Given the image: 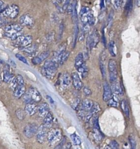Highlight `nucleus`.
<instances>
[{
    "label": "nucleus",
    "mask_w": 140,
    "mask_h": 149,
    "mask_svg": "<svg viewBox=\"0 0 140 149\" xmlns=\"http://www.w3.org/2000/svg\"><path fill=\"white\" fill-rule=\"evenodd\" d=\"M58 67V62L54 59L47 60L41 69V72L46 78L52 79L57 73Z\"/></svg>",
    "instance_id": "1"
},
{
    "label": "nucleus",
    "mask_w": 140,
    "mask_h": 149,
    "mask_svg": "<svg viewBox=\"0 0 140 149\" xmlns=\"http://www.w3.org/2000/svg\"><path fill=\"white\" fill-rule=\"evenodd\" d=\"M79 17L84 26L83 29L86 26H92L95 24V20L91 10L87 7H83L79 13Z\"/></svg>",
    "instance_id": "2"
},
{
    "label": "nucleus",
    "mask_w": 140,
    "mask_h": 149,
    "mask_svg": "<svg viewBox=\"0 0 140 149\" xmlns=\"http://www.w3.org/2000/svg\"><path fill=\"white\" fill-rule=\"evenodd\" d=\"M23 96V101L26 104L30 103L35 104L39 102L42 99L40 93L34 88H30Z\"/></svg>",
    "instance_id": "3"
},
{
    "label": "nucleus",
    "mask_w": 140,
    "mask_h": 149,
    "mask_svg": "<svg viewBox=\"0 0 140 149\" xmlns=\"http://www.w3.org/2000/svg\"><path fill=\"white\" fill-rule=\"evenodd\" d=\"M62 136V131L60 129L53 128L48 132L46 139L50 146H54L61 140Z\"/></svg>",
    "instance_id": "4"
},
{
    "label": "nucleus",
    "mask_w": 140,
    "mask_h": 149,
    "mask_svg": "<svg viewBox=\"0 0 140 149\" xmlns=\"http://www.w3.org/2000/svg\"><path fill=\"white\" fill-rule=\"evenodd\" d=\"M13 46L22 49L30 46L33 41V37L30 35H23L15 40Z\"/></svg>",
    "instance_id": "5"
},
{
    "label": "nucleus",
    "mask_w": 140,
    "mask_h": 149,
    "mask_svg": "<svg viewBox=\"0 0 140 149\" xmlns=\"http://www.w3.org/2000/svg\"><path fill=\"white\" fill-rule=\"evenodd\" d=\"M108 69L109 72V80L111 83L117 80L118 70L117 63L114 59H110L108 62Z\"/></svg>",
    "instance_id": "6"
},
{
    "label": "nucleus",
    "mask_w": 140,
    "mask_h": 149,
    "mask_svg": "<svg viewBox=\"0 0 140 149\" xmlns=\"http://www.w3.org/2000/svg\"><path fill=\"white\" fill-rule=\"evenodd\" d=\"M19 13V8L17 5L13 4L8 6L7 8L2 12L3 16L8 17L11 19L16 18Z\"/></svg>",
    "instance_id": "7"
},
{
    "label": "nucleus",
    "mask_w": 140,
    "mask_h": 149,
    "mask_svg": "<svg viewBox=\"0 0 140 149\" xmlns=\"http://www.w3.org/2000/svg\"><path fill=\"white\" fill-rule=\"evenodd\" d=\"M23 29V26L20 24H15L8 25L4 28V31H5L4 35L5 36L8 38H11L12 35H13V34L17 32L22 31Z\"/></svg>",
    "instance_id": "8"
},
{
    "label": "nucleus",
    "mask_w": 140,
    "mask_h": 149,
    "mask_svg": "<svg viewBox=\"0 0 140 149\" xmlns=\"http://www.w3.org/2000/svg\"><path fill=\"white\" fill-rule=\"evenodd\" d=\"M100 41V34L97 30L93 31L88 37L87 44L90 49L95 48Z\"/></svg>",
    "instance_id": "9"
},
{
    "label": "nucleus",
    "mask_w": 140,
    "mask_h": 149,
    "mask_svg": "<svg viewBox=\"0 0 140 149\" xmlns=\"http://www.w3.org/2000/svg\"><path fill=\"white\" fill-rule=\"evenodd\" d=\"M38 129V126L36 123H30L26 125L24 128L25 135L28 138H32L34 135H36Z\"/></svg>",
    "instance_id": "10"
},
{
    "label": "nucleus",
    "mask_w": 140,
    "mask_h": 149,
    "mask_svg": "<svg viewBox=\"0 0 140 149\" xmlns=\"http://www.w3.org/2000/svg\"><path fill=\"white\" fill-rule=\"evenodd\" d=\"M47 128L43 125L38 127V131L36 133L37 135V140L38 143L42 144L45 142V140L47 138Z\"/></svg>",
    "instance_id": "11"
},
{
    "label": "nucleus",
    "mask_w": 140,
    "mask_h": 149,
    "mask_svg": "<svg viewBox=\"0 0 140 149\" xmlns=\"http://www.w3.org/2000/svg\"><path fill=\"white\" fill-rule=\"evenodd\" d=\"M20 25L27 27H33L34 25V19L29 14H25L22 15L20 19Z\"/></svg>",
    "instance_id": "12"
},
{
    "label": "nucleus",
    "mask_w": 140,
    "mask_h": 149,
    "mask_svg": "<svg viewBox=\"0 0 140 149\" xmlns=\"http://www.w3.org/2000/svg\"><path fill=\"white\" fill-rule=\"evenodd\" d=\"M15 78L14 75L11 73L10 72V67L8 64H6L4 67L3 69V80L6 83H10L11 82L13 79Z\"/></svg>",
    "instance_id": "13"
},
{
    "label": "nucleus",
    "mask_w": 140,
    "mask_h": 149,
    "mask_svg": "<svg viewBox=\"0 0 140 149\" xmlns=\"http://www.w3.org/2000/svg\"><path fill=\"white\" fill-rule=\"evenodd\" d=\"M104 88V93H103V100L105 102H108L113 96L112 91L110 85L107 82H104L103 84Z\"/></svg>",
    "instance_id": "14"
},
{
    "label": "nucleus",
    "mask_w": 140,
    "mask_h": 149,
    "mask_svg": "<svg viewBox=\"0 0 140 149\" xmlns=\"http://www.w3.org/2000/svg\"><path fill=\"white\" fill-rule=\"evenodd\" d=\"M73 84L74 88L77 90H80L83 88V83L77 72H73L71 75Z\"/></svg>",
    "instance_id": "15"
},
{
    "label": "nucleus",
    "mask_w": 140,
    "mask_h": 149,
    "mask_svg": "<svg viewBox=\"0 0 140 149\" xmlns=\"http://www.w3.org/2000/svg\"><path fill=\"white\" fill-rule=\"evenodd\" d=\"M37 112H38L39 117L44 118L46 115H47L49 113V105L46 102H43V103L41 104L38 107Z\"/></svg>",
    "instance_id": "16"
},
{
    "label": "nucleus",
    "mask_w": 140,
    "mask_h": 149,
    "mask_svg": "<svg viewBox=\"0 0 140 149\" xmlns=\"http://www.w3.org/2000/svg\"><path fill=\"white\" fill-rule=\"evenodd\" d=\"M50 55V51H45L39 55L34 57L32 59V62L34 65H38L40 63L43 62L44 60H45Z\"/></svg>",
    "instance_id": "17"
},
{
    "label": "nucleus",
    "mask_w": 140,
    "mask_h": 149,
    "mask_svg": "<svg viewBox=\"0 0 140 149\" xmlns=\"http://www.w3.org/2000/svg\"><path fill=\"white\" fill-rule=\"evenodd\" d=\"M71 82V76H69V75L67 72H65L61 75L60 78V84L63 89L68 88L70 85Z\"/></svg>",
    "instance_id": "18"
},
{
    "label": "nucleus",
    "mask_w": 140,
    "mask_h": 149,
    "mask_svg": "<svg viewBox=\"0 0 140 149\" xmlns=\"http://www.w3.org/2000/svg\"><path fill=\"white\" fill-rule=\"evenodd\" d=\"M37 109H38V106H37L35 104L30 103L26 104L25 111L26 114L30 116H33L37 112Z\"/></svg>",
    "instance_id": "19"
},
{
    "label": "nucleus",
    "mask_w": 140,
    "mask_h": 149,
    "mask_svg": "<svg viewBox=\"0 0 140 149\" xmlns=\"http://www.w3.org/2000/svg\"><path fill=\"white\" fill-rule=\"evenodd\" d=\"M25 93L26 87L25 85H18L13 90V96L16 98L19 99L24 95Z\"/></svg>",
    "instance_id": "20"
},
{
    "label": "nucleus",
    "mask_w": 140,
    "mask_h": 149,
    "mask_svg": "<svg viewBox=\"0 0 140 149\" xmlns=\"http://www.w3.org/2000/svg\"><path fill=\"white\" fill-rule=\"evenodd\" d=\"M111 89L112 91L116 94V95H122L123 94V89L119 83L116 80L114 82L111 83Z\"/></svg>",
    "instance_id": "21"
},
{
    "label": "nucleus",
    "mask_w": 140,
    "mask_h": 149,
    "mask_svg": "<svg viewBox=\"0 0 140 149\" xmlns=\"http://www.w3.org/2000/svg\"><path fill=\"white\" fill-rule=\"evenodd\" d=\"M53 122V117L52 114L51 113H49L44 117L43 123L42 125L44 126H45L47 129H49L52 126Z\"/></svg>",
    "instance_id": "22"
},
{
    "label": "nucleus",
    "mask_w": 140,
    "mask_h": 149,
    "mask_svg": "<svg viewBox=\"0 0 140 149\" xmlns=\"http://www.w3.org/2000/svg\"><path fill=\"white\" fill-rule=\"evenodd\" d=\"M85 64L84 59H83V55L82 53H79L75 59V67L77 69L81 68Z\"/></svg>",
    "instance_id": "23"
},
{
    "label": "nucleus",
    "mask_w": 140,
    "mask_h": 149,
    "mask_svg": "<svg viewBox=\"0 0 140 149\" xmlns=\"http://www.w3.org/2000/svg\"><path fill=\"white\" fill-rule=\"evenodd\" d=\"M37 47L35 45L33 44L32 46L30 45L28 47L23 48L22 49H23V51L24 52L26 55H33L35 53V52L37 51Z\"/></svg>",
    "instance_id": "24"
},
{
    "label": "nucleus",
    "mask_w": 140,
    "mask_h": 149,
    "mask_svg": "<svg viewBox=\"0 0 140 149\" xmlns=\"http://www.w3.org/2000/svg\"><path fill=\"white\" fill-rule=\"evenodd\" d=\"M100 110L101 109L99 104L96 102H93V105L92 106L91 109L89 111V114L92 117L94 115H95L96 114H97V113H99Z\"/></svg>",
    "instance_id": "25"
},
{
    "label": "nucleus",
    "mask_w": 140,
    "mask_h": 149,
    "mask_svg": "<svg viewBox=\"0 0 140 149\" xmlns=\"http://www.w3.org/2000/svg\"><path fill=\"white\" fill-rule=\"evenodd\" d=\"M121 106L123 112L126 114V115L127 117H129L130 114V110H129V107L127 101L125 100H123L121 102Z\"/></svg>",
    "instance_id": "26"
},
{
    "label": "nucleus",
    "mask_w": 140,
    "mask_h": 149,
    "mask_svg": "<svg viewBox=\"0 0 140 149\" xmlns=\"http://www.w3.org/2000/svg\"><path fill=\"white\" fill-rule=\"evenodd\" d=\"M77 71L79 73H81V75L83 78H85L86 77H87V76L88 75V72H89V69L85 63L83 66H82L81 68H79L78 69H77Z\"/></svg>",
    "instance_id": "27"
},
{
    "label": "nucleus",
    "mask_w": 140,
    "mask_h": 149,
    "mask_svg": "<svg viewBox=\"0 0 140 149\" xmlns=\"http://www.w3.org/2000/svg\"><path fill=\"white\" fill-rule=\"evenodd\" d=\"M133 0H127L125 7V12L126 15H129L133 9Z\"/></svg>",
    "instance_id": "28"
},
{
    "label": "nucleus",
    "mask_w": 140,
    "mask_h": 149,
    "mask_svg": "<svg viewBox=\"0 0 140 149\" xmlns=\"http://www.w3.org/2000/svg\"><path fill=\"white\" fill-rule=\"evenodd\" d=\"M71 138L73 142V144L75 146H79L81 144V139L77 134L73 133L71 135Z\"/></svg>",
    "instance_id": "29"
},
{
    "label": "nucleus",
    "mask_w": 140,
    "mask_h": 149,
    "mask_svg": "<svg viewBox=\"0 0 140 149\" xmlns=\"http://www.w3.org/2000/svg\"><path fill=\"white\" fill-rule=\"evenodd\" d=\"M119 144L115 140L111 141L109 144H108L105 147V149H119Z\"/></svg>",
    "instance_id": "30"
},
{
    "label": "nucleus",
    "mask_w": 140,
    "mask_h": 149,
    "mask_svg": "<svg viewBox=\"0 0 140 149\" xmlns=\"http://www.w3.org/2000/svg\"><path fill=\"white\" fill-rule=\"evenodd\" d=\"M69 54H70V53L69 51H65L63 54L61 56L60 58V60L59 61V64L60 65H63V63L68 59L69 56Z\"/></svg>",
    "instance_id": "31"
},
{
    "label": "nucleus",
    "mask_w": 140,
    "mask_h": 149,
    "mask_svg": "<svg viewBox=\"0 0 140 149\" xmlns=\"http://www.w3.org/2000/svg\"><path fill=\"white\" fill-rule=\"evenodd\" d=\"M100 68L103 78L106 77V67L105 65V61L101 58L100 61Z\"/></svg>",
    "instance_id": "32"
},
{
    "label": "nucleus",
    "mask_w": 140,
    "mask_h": 149,
    "mask_svg": "<svg viewBox=\"0 0 140 149\" xmlns=\"http://www.w3.org/2000/svg\"><path fill=\"white\" fill-rule=\"evenodd\" d=\"M26 113L25 110H23L22 109H18L16 111V115L17 118H19L20 120H23L26 117Z\"/></svg>",
    "instance_id": "33"
},
{
    "label": "nucleus",
    "mask_w": 140,
    "mask_h": 149,
    "mask_svg": "<svg viewBox=\"0 0 140 149\" xmlns=\"http://www.w3.org/2000/svg\"><path fill=\"white\" fill-rule=\"evenodd\" d=\"M115 43L113 41H111L109 43V51L110 53V54L112 57L116 56V53L115 52Z\"/></svg>",
    "instance_id": "34"
},
{
    "label": "nucleus",
    "mask_w": 140,
    "mask_h": 149,
    "mask_svg": "<svg viewBox=\"0 0 140 149\" xmlns=\"http://www.w3.org/2000/svg\"><path fill=\"white\" fill-rule=\"evenodd\" d=\"M108 104L109 106H111V107H116L118 106V102L113 96L108 101Z\"/></svg>",
    "instance_id": "35"
},
{
    "label": "nucleus",
    "mask_w": 140,
    "mask_h": 149,
    "mask_svg": "<svg viewBox=\"0 0 140 149\" xmlns=\"http://www.w3.org/2000/svg\"><path fill=\"white\" fill-rule=\"evenodd\" d=\"M94 136L96 139L97 140H101L102 139V135L101 134V132H100V130L97 129H94Z\"/></svg>",
    "instance_id": "36"
},
{
    "label": "nucleus",
    "mask_w": 140,
    "mask_h": 149,
    "mask_svg": "<svg viewBox=\"0 0 140 149\" xmlns=\"http://www.w3.org/2000/svg\"><path fill=\"white\" fill-rule=\"evenodd\" d=\"M15 78L18 85H25L24 79L21 75H17Z\"/></svg>",
    "instance_id": "37"
},
{
    "label": "nucleus",
    "mask_w": 140,
    "mask_h": 149,
    "mask_svg": "<svg viewBox=\"0 0 140 149\" xmlns=\"http://www.w3.org/2000/svg\"><path fill=\"white\" fill-rule=\"evenodd\" d=\"M18 86V84L17 83V81H16V78L15 77L13 78V79L11 82V83H9V87L13 91Z\"/></svg>",
    "instance_id": "38"
},
{
    "label": "nucleus",
    "mask_w": 140,
    "mask_h": 149,
    "mask_svg": "<svg viewBox=\"0 0 140 149\" xmlns=\"http://www.w3.org/2000/svg\"><path fill=\"white\" fill-rule=\"evenodd\" d=\"M80 103H81L80 100L79 98H76L75 100H74L73 102L71 104L72 108L74 109V110H77Z\"/></svg>",
    "instance_id": "39"
},
{
    "label": "nucleus",
    "mask_w": 140,
    "mask_h": 149,
    "mask_svg": "<svg viewBox=\"0 0 140 149\" xmlns=\"http://www.w3.org/2000/svg\"><path fill=\"white\" fill-rule=\"evenodd\" d=\"M16 57L20 61L23 62V63H25V64L29 65V63H28V61H27V59H26L25 57H23V55H21V54H16Z\"/></svg>",
    "instance_id": "40"
},
{
    "label": "nucleus",
    "mask_w": 140,
    "mask_h": 149,
    "mask_svg": "<svg viewBox=\"0 0 140 149\" xmlns=\"http://www.w3.org/2000/svg\"><path fill=\"white\" fill-rule=\"evenodd\" d=\"M130 149H135L137 146V143L133 137H130Z\"/></svg>",
    "instance_id": "41"
},
{
    "label": "nucleus",
    "mask_w": 140,
    "mask_h": 149,
    "mask_svg": "<svg viewBox=\"0 0 140 149\" xmlns=\"http://www.w3.org/2000/svg\"><path fill=\"white\" fill-rule=\"evenodd\" d=\"M122 0H114L113 5L115 8L116 9H119L122 5Z\"/></svg>",
    "instance_id": "42"
},
{
    "label": "nucleus",
    "mask_w": 140,
    "mask_h": 149,
    "mask_svg": "<svg viewBox=\"0 0 140 149\" xmlns=\"http://www.w3.org/2000/svg\"><path fill=\"white\" fill-rule=\"evenodd\" d=\"M23 32L22 31L19 32H17V33L13 34V35H12V36L10 38H11L12 40H15L19 37H20L21 36H23Z\"/></svg>",
    "instance_id": "43"
},
{
    "label": "nucleus",
    "mask_w": 140,
    "mask_h": 149,
    "mask_svg": "<svg viewBox=\"0 0 140 149\" xmlns=\"http://www.w3.org/2000/svg\"><path fill=\"white\" fill-rule=\"evenodd\" d=\"M93 126H94L95 129H97L100 130V126H99L97 117H96L94 119V121H93Z\"/></svg>",
    "instance_id": "44"
},
{
    "label": "nucleus",
    "mask_w": 140,
    "mask_h": 149,
    "mask_svg": "<svg viewBox=\"0 0 140 149\" xmlns=\"http://www.w3.org/2000/svg\"><path fill=\"white\" fill-rule=\"evenodd\" d=\"M4 2H3L1 0H0V12H3L7 7Z\"/></svg>",
    "instance_id": "45"
},
{
    "label": "nucleus",
    "mask_w": 140,
    "mask_h": 149,
    "mask_svg": "<svg viewBox=\"0 0 140 149\" xmlns=\"http://www.w3.org/2000/svg\"><path fill=\"white\" fill-rule=\"evenodd\" d=\"M83 93H85V94L87 96H90L91 94V90L87 88V87H84L83 88Z\"/></svg>",
    "instance_id": "46"
},
{
    "label": "nucleus",
    "mask_w": 140,
    "mask_h": 149,
    "mask_svg": "<svg viewBox=\"0 0 140 149\" xmlns=\"http://www.w3.org/2000/svg\"><path fill=\"white\" fill-rule=\"evenodd\" d=\"M70 1H71V0H65L64 3L63 4V7H62L63 11L67 10V8L69 5V4L70 3Z\"/></svg>",
    "instance_id": "47"
},
{
    "label": "nucleus",
    "mask_w": 140,
    "mask_h": 149,
    "mask_svg": "<svg viewBox=\"0 0 140 149\" xmlns=\"http://www.w3.org/2000/svg\"><path fill=\"white\" fill-rule=\"evenodd\" d=\"M63 31H64V26H63V25L61 24L60 25V29H59V38H61V37H62Z\"/></svg>",
    "instance_id": "48"
},
{
    "label": "nucleus",
    "mask_w": 140,
    "mask_h": 149,
    "mask_svg": "<svg viewBox=\"0 0 140 149\" xmlns=\"http://www.w3.org/2000/svg\"><path fill=\"white\" fill-rule=\"evenodd\" d=\"M55 4H56V7H59V5L60 4H61L62 3H63V1H64V0H55Z\"/></svg>",
    "instance_id": "49"
},
{
    "label": "nucleus",
    "mask_w": 140,
    "mask_h": 149,
    "mask_svg": "<svg viewBox=\"0 0 140 149\" xmlns=\"http://www.w3.org/2000/svg\"><path fill=\"white\" fill-rule=\"evenodd\" d=\"M9 62L11 63V65H12L13 68H16V64L15 63V62L14 61H13V60H12V59H10V60H9Z\"/></svg>",
    "instance_id": "50"
},
{
    "label": "nucleus",
    "mask_w": 140,
    "mask_h": 149,
    "mask_svg": "<svg viewBox=\"0 0 140 149\" xmlns=\"http://www.w3.org/2000/svg\"><path fill=\"white\" fill-rule=\"evenodd\" d=\"M105 0H101V3H100V8L101 9H103L105 7Z\"/></svg>",
    "instance_id": "51"
},
{
    "label": "nucleus",
    "mask_w": 140,
    "mask_h": 149,
    "mask_svg": "<svg viewBox=\"0 0 140 149\" xmlns=\"http://www.w3.org/2000/svg\"><path fill=\"white\" fill-rule=\"evenodd\" d=\"M46 97H47V98L48 99V100L50 101L51 103H52V104L54 103V101H53V100L52 99V98L51 97H50L49 96H46Z\"/></svg>",
    "instance_id": "52"
},
{
    "label": "nucleus",
    "mask_w": 140,
    "mask_h": 149,
    "mask_svg": "<svg viewBox=\"0 0 140 149\" xmlns=\"http://www.w3.org/2000/svg\"><path fill=\"white\" fill-rule=\"evenodd\" d=\"M3 82V79L1 77V71H0V86H1V84Z\"/></svg>",
    "instance_id": "53"
},
{
    "label": "nucleus",
    "mask_w": 140,
    "mask_h": 149,
    "mask_svg": "<svg viewBox=\"0 0 140 149\" xmlns=\"http://www.w3.org/2000/svg\"><path fill=\"white\" fill-rule=\"evenodd\" d=\"M3 64H4L3 61L1 59H0V67H1L3 65Z\"/></svg>",
    "instance_id": "54"
},
{
    "label": "nucleus",
    "mask_w": 140,
    "mask_h": 149,
    "mask_svg": "<svg viewBox=\"0 0 140 149\" xmlns=\"http://www.w3.org/2000/svg\"><path fill=\"white\" fill-rule=\"evenodd\" d=\"M137 6L139 7V0H137Z\"/></svg>",
    "instance_id": "55"
},
{
    "label": "nucleus",
    "mask_w": 140,
    "mask_h": 149,
    "mask_svg": "<svg viewBox=\"0 0 140 149\" xmlns=\"http://www.w3.org/2000/svg\"><path fill=\"white\" fill-rule=\"evenodd\" d=\"M123 149H126V148H123Z\"/></svg>",
    "instance_id": "56"
}]
</instances>
